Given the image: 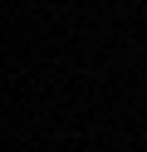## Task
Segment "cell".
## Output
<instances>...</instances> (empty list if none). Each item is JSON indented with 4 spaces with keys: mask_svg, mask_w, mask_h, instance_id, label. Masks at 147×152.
<instances>
[]
</instances>
